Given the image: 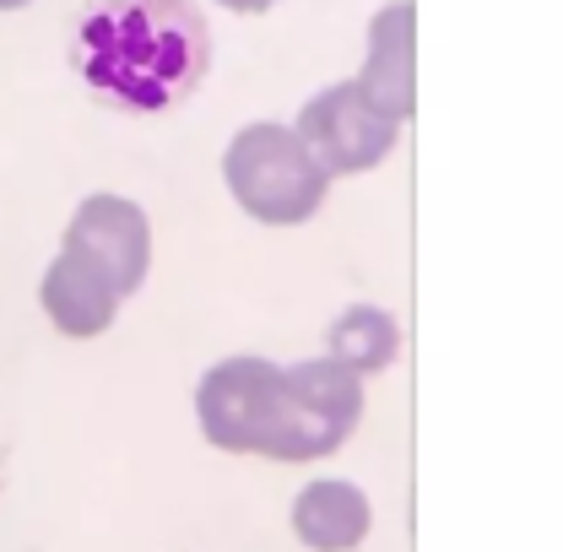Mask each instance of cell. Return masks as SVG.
<instances>
[{
  "label": "cell",
  "instance_id": "cell-1",
  "mask_svg": "<svg viewBox=\"0 0 563 552\" xmlns=\"http://www.w3.org/2000/svg\"><path fill=\"white\" fill-rule=\"evenodd\" d=\"M70 60L109 109L163 114L201 87L211 33L196 0H92L76 22Z\"/></svg>",
  "mask_w": 563,
  "mask_h": 552
},
{
  "label": "cell",
  "instance_id": "cell-2",
  "mask_svg": "<svg viewBox=\"0 0 563 552\" xmlns=\"http://www.w3.org/2000/svg\"><path fill=\"white\" fill-rule=\"evenodd\" d=\"M222 179H228V196L266 228L309 222L331 190V174L320 168V157L303 146L292 125H277V120H255L228 141Z\"/></svg>",
  "mask_w": 563,
  "mask_h": 552
},
{
  "label": "cell",
  "instance_id": "cell-3",
  "mask_svg": "<svg viewBox=\"0 0 563 552\" xmlns=\"http://www.w3.org/2000/svg\"><path fill=\"white\" fill-rule=\"evenodd\" d=\"M196 422L228 455L277 461L287 428V368L272 357H222L196 385Z\"/></svg>",
  "mask_w": 563,
  "mask_h": 552
},
{
  "label": "cell",
  "instance_id": "cell-4",
  "mask_svg": "<svg viewBox=\"0 0 563 552\" xmlns=\"http://www.w3.org/2000/svg\"><path fill=\"white\" fill-rule=\"evenodd\" d=\"M363 417V374L347 363L303 357L287 368V428H282L277 461H320L347 444V433Z\"/></svg>",
  "mask_w": 563,
  "mask_h": 552
},
{
  "label": "cell",
  "instance_id": "cell-5",
  "mask_svg": "<svg viewBox=\"0 0 563 552\" xmlns=\"http://www.w3.org/2000/svg\"><path fill=\"white\" fill-rule=\"evenodd\" d=\"M292 131L320 157V168L336 179V174H368L374 163H385L401 136V120H390L357 81H336L303 103Z\"/></svg>",
  "mask_w": 563,
  "mask_h": 552
},
{
  "label": "cell",
  "instance_id": "cell-6",
  "mask_svg": "<svg viewBox=\"0 0 563 552\" xmlns=\"http://www.w3.org/2000/svg\"><path fill=\"white\" fill-rule=\"evenodd\" d=\"M60 250L87 261L120 298H131L146 281V272H152V222H146V211L131 196L98 190V196H87L81 207L70 211Z\"/></svg>",
  "mask_w": 563,
  "mask_h": 552
},
{
  "label": "cell",
  "instance_id": "cell-7",
  "mask_svg": "<svg viewBox=\"0 0 563 552\" xmlns=\"http://www.w3.org/2000/svg\"><path fill=\"white\" fill-rule=\"evenodd\" d=\"M390 120H412L418 109V11L412 0H390L368 22V60L352 76Z\"/></svg>",
  "mask_w": 563,
  "mask_h": 552
},
{
  "label": "cell",
  "instance_id": "cell-8",
  "mask_svg": "<svg viewBox=\"0 0 563 552\" xmlns=\"http://www.w3.org/2000/svg\"><path fill=\"white\" fill-rule=\"evenodd\" d=\"M38 303H44V314H49V325L70 336V342H87V336H103L109 325H114V314H120V292L103 281V276L92 272L87 261H76V255H55L49 261V272L38 281Z\"/></svg>",
  "mask_w": 563,
  "mask_h": 552
},
{
  "label": "cell",
  "instance_id": "cell-9",
  "mask_svg": "<svg viewBox=\"0 0 563 552\" xmlns=\"http://www.w3.org/2000/svg\"><path fill=\"white\" fill-rule=\"evenodd\" d=\"M374 526V504L357 483L320 477L292 498V537L309 552H352Z\"/></svg>",
  "mask_w": 563,
  "mask_h": 552
},
{
  "label": "cell",
  "instance_id": "cell-10",
  "mask_svg": "<svg viewBox=\"0 0 563 552\" xmlns=\"http://www.w3.org/2000/svg\"><path fill=\"white\" fill-rule=\"evenodd\" d=\"M401 352V331L379 303H352L347 314H336L331 325V357L347 363L352 374H379L390 368Z\"/></svg>",
  "mask_w": 563,
  "mask_h": 552
},
{
  "label": "cell",
  "instance_id": "cell-11",
  "mask_svg": "<svg viewBox=\"0 0 563 552\" xmlns=\"http://www.w3.org/2000/svg\"><path fill=\"white\" fill-rule=\"evenodd\" d=\"M217 5H228V11H272L277 0H217Z\"/></svg>",
  "mask_w": 563,
  "mask_h": 552
},
{
  "label": "cell",
  "instance_id": "cell-12",
  "mask_svg": "<svg viewBox=\"0 0 563 552\" xmlns=\"http://www.w3.org/2000/svg\"><path fill=\"white\" fill-rule=\"evenodd\" d=\"M22 5H33V0H0V11H22Z\"/></svg>",
  "mask_w": 563,
  "mask_h": 552
}]
</instances>
